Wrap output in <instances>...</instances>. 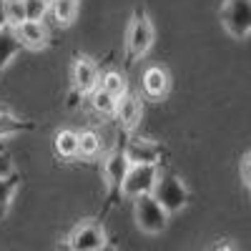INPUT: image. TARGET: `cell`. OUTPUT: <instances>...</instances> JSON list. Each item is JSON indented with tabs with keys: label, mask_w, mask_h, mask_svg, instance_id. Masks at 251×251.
<instances>
[{
	"label": "cell",
	"mask_w": 251,
	"mask_h": 251,
	"mask_svg": "<svg viewBox=\"0 0 251 251\" xmlns=\"http://www.w3.org/2000/svg\"><path fill=\"white\" fill-rule=\"evenodd\" d=\"M151 196H153V201H156L169 216L176 214V211H181V208L188 203L186 186H183V181H181L178 176H174V174H161V171H158V178H156V183H153V188H151Z\"/></svg>",
	"instance_id": "6da1fadb"
},
{
	"label": "cell",
	"mask_w": 251,
	"mask_h": 251,
	"mask_svg": "<svg viewBox=\"0 0 251 251\" xmlns=\"http://www.w3.org/2000/svg\"><path fill=\"white\" fill-rule=\"evenodd\" d=\"M221 25L236 40L249 38V33H251V3L249 0H224Z\"/></svg>",
	"instance_id": "7a4b0ae2"
},
{
	"label": "cell",
	"mask_w": 251,
	"mask_h": 251,
	"mask_svg": "<svg viewBox=\"0 0 251 251\" xmlns=\"http://www.w3.org/2000/svg\"><path fill=\"white\" fill-rule=\"evenodd\" d=\"M133 219H136V226L146 234H161L166 226H169V214L153 201V196H138L136 203H133Z\"/></svg>",
	"instance_id": "3957f363"
},
{
	"label": "cell",
	"mask_w": 251,
	"mask_h": 251,
	"mask_svg": "<svg viewBox=\"0 0 251 251\" xmlns=\"http://www.w3.org/2000/svg\"><path fill=\"white\" fill-rule=\"evenodd\" d=\"M153 40H156V30H153L151 18L146 15L143 10H138L133 15V20H131V25H128V33H126V46H128V53L133 58H143L146 53L151 50Z\"/></svg>",
	"instance_id": "277c9868"
},
{
	"label": "cell",
	"mask_w": 251,
	"mask_h": 251,
	"mask_svg": "<svg viewBox=\"0 0 251 251\" xmlns=\"http://www.w3.org/2000/svg\"><path fill=\"white\" fill-rule=\"evenodd\" d=\"M106 246H108V239H106L103 226L96 221H83L71 231L66 249L68 251H100Z\"/></svg>",
	"instance_id": "5b68a950"
},
{
	"label": "cell",
	"mask_w": 251,
	"mask_h": 251,
	"mask_svg": "<svg viewBox=\"0 0 251 251\" xmlns=\"http://www.w3.org/2000/svg\"><path fill=\"white\" fill-rule=\"evenodd\" d=\"M156 178H158V166H131L118 191L123 196H128V199L149 196Z\"/></svg>",
	"instance_id": "8992f818"
},
{
	"label": "cell",
	"mask_w": 251,
	"mask_h": 251,
	"mask_svg": "<svg viewBox=\"0 0 251 251\" xmlns=\"http://www.w3.org/2000/svg\"><path fill=\"white\" fill-rule=\"evenodd\" d=\"M123 156L131 166H158L161 163V146L149 138H131L123 149Z\"/></svg>",
	"instance_id": "52a82bcc"
},
{
	"label": "cell",
	"mask_w": 251,
	"mask_h": 251,
	"mask_svg": "<svg viewBox=\"0 0 251 251\" xmlns=\"http://www.w3.org/2000/svg\"><path fill=\"white\" fill-rule=\"evenodd\" d=\"M15 35L25 50H46L50 46V28L46 20H25L20 28H15Z\"/></svg>",
	"instance_id": "ba28073f"
},
{
	"label": "cell",
	"mask_w": 251,
	"mask_h": 251,
	"mask_svg": "<svg viewBox=\"0 0 251 251\" xmlns=\"http://www.w3.org/2000/svg\"><path fill=\"white\" fill-rule=\"evenodd\" d=\"M98 66L96 60H91L88 55H78L75 63H73V71H71V80H73V88L78 96L83 93H93L98 88Z\"/></svg>",
	"instance_id": "9c48e42d"
},
{
	"label": "cell",
	"mask_w": 251,
	"mask_h": 251,
	"mask_svg": "<svg viewBox=\"0 0 251 251\" xmlns=\"http://www.w3.org/2000/svg\"><path fill=\"white\" fill-rule=\"evenodd\" d=\"M141 88H143L146 96L153 98V100L166 98L169 91H171V75H169V71L161 68V66H149L143 71V75H141Z\"/></svg>",
	"instance_id": "30bf717a"
},
{
	"label": "cell",
	"mask_w": 251,
	"mask_h": 251,
	"mask_svg": "<svg viewBox=\"0 0 251 251\" xmlns=\"http://www.w3.org/2000/svg\"><path fill=\"white\" fill-rule=\"evenodd\" d=\"M116 121L123 131H133L136 126L141 123V116H143V106H141V100L131 93H126L123 98L116 100V111H113Z\"/></svg>",
	"instance_id": "8fae6325"
},
{
	"label": "cell",
	"mask_w": 251,
	"mask_h": 251,
	"mask_svg": "<svg viewBox=\"0 0 251 251\" xmlns=\"http://www.w3.org/2000/svg\"><path fill=\"white\" fill-rule=\"evenodd\" d=\"M128 169H131V163L126 161V156H123V151H111L108 156H106V161H103V181L108 183V188H113V191H118L121 188V183H123V178H126V174H128Z\"/></svg>",
	"instance_id": "7c38bea8"
},
{
	"label": "cell",
	"mask_w": 251,
	"mask_h": 251,
	"mask_svg": "<svg viewBox=\"0 0 251 251\" xmlns=\"http://www.w3.org/2000/svg\"><path fill=\"white\" fill-rule=\"evenodd\" d=\"M78 15V0H50L46 20H53L58 28H68Z\"/></svg>",
	"instance_id": "4fadbf2b"
},
{
	"label": "cell",
	"mask_w": 251,
	"mask_h": 251,
	"mask_svg": "<svg viewBox=\"0 0 251 251\" xmlns=\"http://www.w3.org/2000/svg\"><path fill=\"white\" fill-rule=\"evenodd\" d=\"M98 88H103L108 96H113L116 100L123 98L128 93V78H126L121 71H106L98 78Z\"/></svg>",
	"instance_id": "5bb4252c"
},
{
	"label": "cell",
	"mask_w": 251,
	"mask_h": 251,
	"mask_svg": "<svg viewBox=\"0 0 251 251\" xmlns=\"http://www.w3.org/2000/svg\"><path fill=\"white\" fill-rule=\"evenodd\" d=\"M20 50H23V46H20L15 30H10V28L0 30V71L8 68V63H10Z\"/></svg>",
	"instance_id": "9a60e30c"
},
{
	"label": "cell",
	"mask_w": 251,
	"mask_h": 251,
	"mask_svg": "<svg viewBox=\"0 0 251 251\" xmlns=\"http://www.w3.org/2000/svg\"><path fill=\"white\" fill-rule=\"evenodd\" d=\"M55 153L60 158H75L78 156V131L63 128L55 133Z\"/></svg>",
	"instance_id": "2e32d148"
},
{
	"label": "cell",
	"mask_w": 251,
	"mask_h": 251,
	"mask_svg": "<svg viewBox=\"0 0 251 251\" xmlns=\"http://www.w3.org/2000/svg\"><path fill=\"white\" fill-rule=\"evenodd\" d=\"M103 149V143H100V133L96 131H80L78 133V156L83 158H96Z\"/></svg>",
	"instance_id": "e0dca14e"
},
{
	"label": "cell",
	"mask_w": 251,
	"mask_h": 251,
	"mask_svg": "<svg viewBox=\"0 0 251 251\" xmlns=\"http://www.w3.org/2000/svg\"><path fill=\"white\" fill-rule=\"evenodd\" d=\"M3 15H5V28L15 30L25 23V5L23 0H3Z\"/></svg>",
	"instance_id": "ac0fdd59"
},
{
	"label": "cell",
	"mask_w": 251,
	"mask_h": 251,
	"mask_svg": "<svg viewBox=\"0 0 251 251\" xmlns=\"http://www.w3.org/2000/svg\"><path fill=\"white\" fill-rule=\"evenodd\" d=\"M18 176H5V178H0V216H5L8 214V208L13 203V196L18 191Z\"/></svg>",
	"instance_id": "d6986e66"
},
{
	"label": "cell",
	"mask_w": 251,
	"mask_h": 251,
	"mask_svg": "<svg viewBox=\"0 0 251 251\" xmlns=\"http://www.w3.org/2000/svg\"><path fill=\"white\" fill-rule=\"evenodd\" d=\"M91 96V108L96 111V113H100V116H113V111H116V98L113 96H108L103 88H96L93 93H88Z\"/></svg>",
	"instance_id": "ffe728a7"
},
{
	"label": "cell",
	"mask_w": 251,
	"mask_h": 251,
	"mask_svg": "<svg viewBox=\"0 0 251 251\" xmlns=\"http://www.w3.org/2000/svg\"><path fill=\"white\" fill-rule=\"evenodd\" d=\"M23 128H28V123L18 121L15 116H8V113H0V138H10L15 133H20Z\"/></svg>",
	"instance_id": "44dd1931"
},
{
	"label": "cell",
	"mask_w": 251,
	"mask_h": 251,
	"mask_svg": "<svg viewBox=\"0 0 251 251\" xmlns=\"http://www.w3.org/2000/svg\"><path fill=\"white\" fill-rule=\"evenodd\" d=\"M23 5H25V20H46L48 3H40V0H23Z\"/></svg>",
	"instance_id": "7402d4cb"
},
{
	"label": "cell",
	"mask_w": 251,
	"mask_h": 251,
	"mask_svg": "<svg viewBox=\"0 0 251 251\" xmlns=\"http://www.w3.org/2000/svg\"><path fill=\"white\" fill-rule=\"evenodd\" d=\"M15 169H13V163L5 153H0V178H5V176H13Z\"/></svg>",
	"instance_id": "603a6c76"
},
{
	"label": "cell",
	"mask_w": 251,
	"mask_h": 251,
	"mask_svg": "<svg viewBox=\"0 0 251 251\" xmlns=\"http://www.w3.org/2000/svg\"><path fill=\"white\" fill-rule=\"evenodd\" d=\"M239 171H241V181H244V186H249V183H251V163H249V153L241 158Z\"/></svg>",
	"instance_id": "cb8c5ba5"
},
{
	"label": "cell",
	"mask_w": 251,
	"mask_h": 251,
	"mask_svg": "<svg viewBox=\"0 0 251 251\" xmlns=\"http://www.w3.org/2000/svg\"><path fill=\"white\" fill-rule=\"evenodd\" d=\"M5 28V15H3V0H0V30Z\"/></svg>",
	"instance_id": "d4e9b609"
},
{
	"label": "cell",
	"mask_w": 251,
	"mask_h": 251,
	"mask_svg": "<svg viewBox=\"0 0 251 251\" xmlns=\"http://www.w3.org/2000/svg\"><path fill=\"white\" fill-rule=\"evenodd\" d=\"M100 251H113V249H108V246H106V249H100Z\"/></svg>",
	"instance_id": "484cf974"
},
{
	"label": "cell",
	"mask_w": 251,
	"mask_h": 251,
	"mask_svg": "<svg viewBox=\"0 0 251 251\" xmlns=\"http://www.w3.org/2000/svg\"><path fill=\"white\" fill-rule=\"evenodd\" d=\"M40 3H50V0H40Z\"/></svg>",
	"instance_id": "4316f807"
},
{
	"label": "cell",
	"mask_w": 251,
	"mask_h": 251,
	"mask_svg": "<svg viewBox=\"0 0 251 251\" xmlns=\"http://www.w3.org/2000/svg\"><path fill=\"white\" fill-rule=\"evenodd\" d=\"M63 251H68V249H63Z\"/></svg>",
	"instance_id": "83f0119b"
}]
</instances>
